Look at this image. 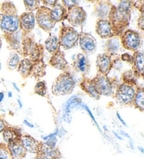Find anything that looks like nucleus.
<instances>
[{
  "label": "nucleus",
  "mask_w": 144,
  "mask_h": 159,
  "mask_svg": "<svg viewBox=\"0 0 144 159\" xmlns=\"http://www.w3.org/2000/svg\"><path fill=\"white\" fill-rule=\"evenodd\" d=\"M2 69V65H1V62H0V70Z\"/></svg>",
  "instance_id": "nucleus-46"
},
{
  "label": "nucleus",
  "mask_w": 144,
  "mask_h": 159,
  "mask_svg": "<svg viewBox=\"0 0 144 159\" xmlns=\"http://www.w3.org/2000/svg\"><path fill=\"white\" fill-rule=\"evenodd\" d=\"M35 159H44V158L43 157H41V156L37 155V157L35 158Z\"/></svg>",
  "instance_id": "nucleus-44"
},
{
  "label": "nucleus",
  "mask_w": 144,
  "mask_h": 159,
  "mask_svg": "<svg viewBox=\"0 0 144 159\" xmlns=\"http://www.w3.org/2000/svg\"><path fill=\"white\" fill-rule=\"evenodd\" d=\"M0 29L4 34L13 33L19 29L17 9L11 2H5L0 5Z\"/></svg>",
  "instance_id": "nucleus-1"
},
{
  "label": "nucleus",
  "mask_w": 144,
  "mask_h": 159,
  "mask_svg": "<svg viewBox=\"0 0 144 159\" xmlns=\"http://www.w3.org/2000/svg\"><path fill=\"white\" fill-rule=\"evenodd\" d=\"M79 86L82 90H84L91 98L95 100H99L101 98V95L98 93L91 79L84 77L81 83H80Z\"/></svg>",
  "instance_id": "nucleus-22"
},
{
  "label": "nucleus",
  "mask_w": 144,
  "mask_h": 159,
  "mask_svg": "<svg viewBox=\"0 0 144 159\" xmlns=\"http://www.w3.org/2000/svg\"><path fill=\"white\" fill-rule=\"evenodd\" d=\"M44 47L49 53L53 55L57 51L60 50V46L59 43V38L56 35L49 33V36L44 42Z\"/></svg>",
  "instance_id": "nucleus-26"
},
{
  "label": "nucleus",
  "mask_w": 144,
  "mask_h": 159,
  "mask_svg": "<svg viewBox=\"0 0 144 159\" xmlns=\"http://www.w3.org/2000/svg\"><path fill=\"white\" fill-rule=\"evenodd\" d=\"M120 58H121V60H122L123 61L127 62L130 65H132V64H133V56L132 55H130L129 53H125L122 55H121Z\"/></svg>",
  "instance_id": "nucleus-36"
},
{
  "label": "nucleus",
  "mask_w": 144,
  "mask_h": 159,
  "mask_svg": "<svg viewBox=\"0 0 144 159\" xmlns=\"http://www.w3.org/2000/svg\"><path fill=\"white\" fill-rule=\"evenodd\" d=\"M19 28L23 33H31L35 25V16L32 12H25L19 16Z\"/></svg>",
  "instance_id": "nucleus-13"
},
{
  "label": "nucleus",
  "mask_w": 144,
  "mask_h": 159,
  "mask_svg": "<svg viewBox=\"0 0 144 159\" xmlns=\"http://www.w3.org/2000/svg\"><path fill=\"white\" fill-rule=\"evenodd\" d=\"M87 19V13L83 8L77 6L67 10L66 20L72 26H79L84 23Z\"/></svg>",
  "instance_id": "nucleus-10"
},
{
  "label": "nucleus",
  "mask_w": 144,
  "mask_h": 159,
  "mask_svg": "<svg viewBox=\"0 0 144 159\" xmlns=\"http://www.w3.org/2000/svg\"><path fill=\"white\" fill-rule=\"evenodd\" d=\"M59 46L65 50L73 48L77 44L79 33L74 27L63 25L60 27L59 36Z\"/></svg>",
  "instance_id": "nucleus-7"
},
{
  "label": "nucleus",
  "mask_w": 144,
  "mask_h": 159,
  "mask_svg": "<svg viewBox=\"0 0 144 159\" xmlns=\"http://www.w3.org/2000/svg\"><path fill=\"white\" fill-rule=\"evenodd\" d=\"M24 123H26V124H27V125L29 126V127H30V128H33V125H32V124H30V123H29L27 121V120H24Z\"/></svg>",
  "instance_id": "nucleus-43"
},
{
  "label": "nucleus",
  "mask_w": 144,
  "mask_h": 159,
  "mask_svg": "<svg viewBox=\"0 0 144 159\" xmlns=\"http://www.w3.org/2000/svg\"><path fill=\"white\" fill-rule=\"evenodd\" d=\"M20 62V56L17 53H12L7 60V68L12 71L17 69Z\"/></svg>",
  "instance_id": "nucleus-30"
},
{
  "label": "nucleus",
  "mask_w": 144,
  "mask_h": 159,
  "mask_svg": "<svg viewBox=\"0 0 144 159\" xmlns=\"http://www.w3.org/2000/svg\"><path fill=\"white\" fill-rule=\"evenodd\" d=\"M144 2L143 1H134V7L139 11L141 13H144Z\"/></svg>",
  "instance_id": "nucleus-37"
},
{
  "label": "nucleus",
  "mask_w": 144,
  "mask_h": 159,
  "mask_svg": "<svg viewBox=\"0 0 144 159\" xmlns=\"http://www.w3.org/2000/svg\"><path fill=\"white\" fill-rule=\"evenodd\" d=\"M4 98V93L3 92H0V102H2V100Z\"/></svg>",
  "instance_id": "nucleus-41"
},
{
  "label": "nucleus",
  "mask_w": 144,
  "mask_h": 159,
  "mask_svg": "<svg viewBox=\"0 0 144 159\" xmlns=\"http://www.w3.org/2000/svg\"><path fill=\"white\" fill-rule=\"evenodd\" d=\"M8 126L7 123L5 121L4 119H2L0 118V133H2L4 130Z\"/></svg>",
  "instance_id": "nucleus-40"
},
{
  "label": "nucleus",
  "mask_w": 144,
  "mask_h": 159,
  "mask_svg": "<svg viewBox=\"0 0 144 159\" xmlns=\"http://www.w3.org/2000/svg\"><path fill=\"white\" fill-rule=\"evenodd\" d=\"M0 159H12L7 144L0 143Z\"/></svg>",
  "instance_id": "nucleus-34"
},
{
  "label": "nucleus",
  "mask_w": 144,
  "mask_h": 159,
  "mask_svg": "<svg viewBox=\"0 0 144 159\" xmlns=\"http://www.w3.org/2000/svg\"><path fill=\"white\" fill-rule=\"evenodd\" d=\"M41 2H42L43 4L44 5V7L53 8L55 6V4L57 3L58 1H56V0H43V1H41Z\"/></svg>",
  "instance_id": "nucleus-39"
},
{
  "label": "nucleus",
  "mask_w": 144,
  "mask_h": 159,
  "mask_svg": "<svg viewBox=\"0 0 144 159\" xmlns=\"http://www.w3.org/2000/svg\"><path fill=\"white\" fill-rule=\"evenodd\" d=\"M121 44L124 49L134 53L139 50L141 44V35L138 32L127 30L120 37Z\"/></svg>",
  "instance_id": "nucleus-8"
},
{
  "label": "nucleus",
  "mask_w": 144,
  "mask_h": 159,
  "mask_svg": "<svg viewBox=\"0 0 144 159\" xmlns=\"http://www.w3.org/2000/svg\"><path fill=\"white\" fill-rule=\"evenodd\" d=\"M23 3L26 10L28 11V12H32L35 10H37L40 7V1L39 0H25Z\"/></svg>",
  "instance_id": "nucleus-33"
},
{
  "label": "nucleus",
  "mask_w": 144,
  "mask_h": 159,
  "mask_svg": "<svg viewBox=\"0 0 144 159\" xmlns=\"http://www.w3.org/2000/svg\"><path fill=\"white\" fill-rule=\"evenodd\" d=\"M7 144L12 159H23L26 156V151L22 144L21 138Z\"/></svg>",
  "instance_id": "nucleus-19"
},
{
  "label": "nucleus",
  "mask_w": 144,
  "mask_h": 159,
  "mask_svg": "<svg viewBox=\"0 0 144 159\" xmlns=\"http://www.w3.org/2000/svg\"><path fill=\"white\" fill-rule=\"evenodd\" d=\"M99 95L114 98L116 89L118 86L116 78H110L106 75L97 73L94 79H91Z\"/></svg>",
  "instance_id": "nucleus-4"
},
{
  "label": "nucleus",
  "mask_w": 144,
  "mask_h": 159,
  "mask_svg": "<svg viewBox=\"0 0 144 159\" xmlns=\"http://www.w3.org/2000/svg\"><path fill=\"white\" fill-rule=\"evenodd\" d=\"M132 11V9L124 8L120 5L113 6L108 16V20L115 37H120L129 27Z\"/></svg>",
  "instance_id": "nucleus-2"
},
{
  "label": "nucleus",
  "mask_w": 144,
  "mask_h": 159,
  "mask_svg": "<svg viewBox=\"0 0 144 159\" xmlns=\"http://www.w3.org/2000/svg\"><path fill=\"white\" fill-rule=\"evenodd\" d=\"M63 6L66 9L68 10L72 9L74 7L79 6V2L78 1H73V0H63L62 1Z\"/></svg>",
  "instance_id": "nucleus-35"
},
{
  "label": "nucleus",
  "mask_w": 144,
  "mask_h": 159,
  "mask_svg": "<svg viewBox=\"0 0 144 159\" xmlns=\"http://www.w3.org/2000/svg\"><path fill=\"white\" fill-rule=\"evenodd\" d=\"M121 42L120 37H113L108 40L106 45V53L110 56H116L120 51Z\"/></svg>",
  "instance_id": "nucleus-25"
},
{
  "label": "nucleus",
  "mask_w": 144,
  "mask_h": 159,
  "mask_svg": "<svg viewBox=\"0 0 144 159\" xmlns=\"http://www.w3.org/2000/svg\"><path fill=\"white\" fill-rule=\"evenodd\" d=\"M133 105L141 111L144 110V90L143 87L138 86L136 92Z\"/></svg>",
  "instance_id": "nucleus-29"
},
{
  "label": "nucleus",
  "mask_w": 144,
  "mask_h": 159,
  "mask_svg": "<svg viewBox=\"0 0 144 159\" xmlns=\"http://www.w3.org/2000/svg\"><path fill=\"white\" fill-rule=\"evenodd\" d=\"M46 75V65L43 60L32 62L30 76H33L36 80H39Z\"/></svg>",
  "instance_id": "nucleus-24"
},
{
  "label": "nucleus",
  "mask_w": 144,
  "mask_h": 159,
  "mask_svg": "<svg viewBox=\"0 0 144 159\" xmlns=\"http://www.w3.org/2000/svg\"><path fill=\"white\" fill-rule=\"evenodd\" d=\"M2 135H3V139L4 142L7 144L21 138V134L20 131L15 128L9 127V126H7L4 130L3 132H2Z\"/></svg>",
  "instance_id": "nucleus-27"
},
{
  "label": "nucleus",
  "mask_w": 144,
  "mask_h": 159,
  "mask_svg": "<svg viewBox=\"0 0 144 159\" xmlns=\"http://www.w3.org/2000/svg\"><path fill=\"white\" fill-rule=\"evenodd\" d=\"M113 4L109 1H97L94 4V13L98 19L108 20V16Z\"/></svg>",
  "instance_id": "nucleus-15"
},
{
  "label": "nucleus",
  "mask_w": 144,
  "mask_h": 159,
  "mask_svg": "<svg viewBox=\"0 0 144 159\" xmlns=\"http://www.w3.org/2000/svg\"><path fill=\"white\" fill-rule=\"evenodd\" d=\"M73 69L83 76L87 75L90 70V63L87 57L84 53H78L73 62Z\"/></svg>",
  "instance_id": "nucleus-16"
},
{
  "label": "nucleus",
  "mask_w": 144,
  "mask_h": 159,
  "mask_svg": "<svg viewBox=\"0 0 144 159\" xmlns=\"http://www.w3.org/2000/svg\"><path fill=\"white\" fill-rule=\"evenodd\" d=\"M133 56L132 70L137 78H143V53L141 51H136Z\"/></svg>",
  "instance_id": "nucleus-21"
},
{
  "label": "nucleus",
  "mask_w": 144,
  "mask_h": 159,
  "mask_svg": "<svg viewBox=\"0 0 144 159\" xmlns=\"http://www.w3.org/2000/svg\"><path fill=\"white\" fill-rule=\"evenodd\" d=\"M35 20L38 26L46 32L50 33L56 23L51 19V9L44 6L39 7L35 15Z\"/></svg>",
  "instance_id": "nucleus-9"
},
{
  "label": "nucleus",
  "mask_w": 144,
  "mask_h": 159,
  "mask_svg": "<svg viewBox=\"0 0 144 159\" xmlns=\"http://www.w3.org/2000/svg\"><path fill=\"white\" fill-rule=\"evenodd\" d=\"M66 16H67V9L61 4H59L57 2L51 9V19L55 23L65 20Z\"/></svg>",
  "instance_id": "nucleus-23"
},
{
  "label": "nucleus",
  "mask_w": 144,
  "mask_h": 159,
  "mask_svg": "<svg viewBox=\"0 0 144 159\" xmlns=\"http://www.w3.org/2000/svg\"><path fill=\"white\" fill-rule=\"evenodd\" d=\"M122 79L123 83L132 84V85H138L137 84V77L135 75L134 72L132 70H127L124 72L122 75Z\"/></svg>",
  "instance_id": "nucleus-31"
},
{
  "label": "nucleus",
  "mask_w": 144,
  "mask_h": 159,
  "mask_svg": "<svg viewBox=\"0 0 144 159\" xmlns=\"http://www.w3.org/2000/svg\"><path fill=\"white\" fill-rule=\"evenodd\" d=\"M2 40L0 39V51H1V48H2Z\"/></svg>",
  "instance_id": "nucleus-45"
},
{
  "label": "nucleus",
  "mask_w": 144,
  "mask_h": 159,
  "mask_svg": "<svg viewBox=\"0 0 144 159\" xmlns=\"http://www.w3.org/2000/svg\"><path fill=\"white\" fill-rule=\"evenodd\" d=\"M34 93L41 97H46L47 95V89L45 81H38L34 87Z\"/></svg>",
  "instance_id": "nucleus-32"
},
{
  "label": "nucleus",
  "mask_w": 144,
  "mask_h": 159,
  "mask_svg": "<svg viewBox=\"0 0 144 159\" xmlns=\"http://www.w3.org/2000/svg\"><path fill=\"white\" fill-rule=\"evenodd\" d=\"M21 141L26 152L32 153H37L39 152L41 143H42V142L36 140L35 138H33L32 137L29 135H21Z\"/></svg>",
  "instance_id": "nucleus-20"
},
{
  "label": "nucleus",
  "mask_w": 144,
  "mask_h": 159,
  "mask_svg": "<svg viewBox=\"0 0 144 159\" xmlns=\"http://www.w3.org/2000/svg\"><path fill=\"white\" fill-rule=\"evenodd\" d=\"M22 56L32 62L43 60L44 48L43 45L36 42L31 33H23L21 38Z\"/></svg>",
  "instance_id": "nucleus-3"
},
{
  "label": "nucleus",
  "mask_w": 144,
  "mask_h": 159,
  "mask_svg": "<svg viewBox=\"0 0 144 159\" xmlns=\"http://www.w3.org/2000/svg\"><path fill=\"white\" fill-rule=\"evenodd\" d=\"M138 87V85L128 84L123 82L119 84L114 96L116 102L122 106H132Z\"/></svg>",
  "instance_id": "nucleus-6"
},
{
  "label": "nucleus",
  "mask_w": 144,
  "mask_h": 159,
  "mask_svg": "<svg viewBox=\"0 0 144 159\" xmlns=\"http://www.w3.org/2000/svg\"><path fill=\"white\" fill-rule=\"evenodd\" d=\"M113 56H110L106 53L99 54L96 57V68L98 74L108 75L113 67L116 59H113Z\"/></svg>",
  "instance_id": "nucleus-11"
},
{
  "label": "nucleus",
  "mask_w": 144,
  "mask_h": 159,
  "mask_svg": "<svg viewBox=\"0 0 144 159\" xmlns=\"http://www.w3.org/2000/svg\"><path fill=\"white\" fill-rule=\"evenodd\" d=\"M96 32L101 39H110L115 37L108 20L98 19L96 24Z\"/></svg>",
  "instance_id": "nucleus-14"
},
{
  "label": "nucleus",
  "mask_w": 144,
  "mask_h": 159,
  "mask_svg": "<svg viewBox=\"0 0 144 159\" xmlns=\"http://www.w3.org/2000/svg\"><path fill=\"white\" fill-rule=\"evenodd\" d=\"M75 82L69 72H63L58 76L52 85L51 91L54 95H67L73 93Z\"/></svg>",
  "instance_id": "nucleus-5"
},
{
  "label": "nucleus",
  "mask_w": 144,
  "mask_h": 159,
  "mask_svg": "<svg viewBox=\"0 0 144 159\" xmlns=\"http://www.w3.org/2000/svg\"><path fill=\"white\" fill-rule=\"evenodd\" d=\"M32 68V62L28 59H23L19 63L17 70L23 79H26L30 76Z\"/></svg>",
  "instance_id": "nucleus-28"
},
{
  "label": "nucleus",
  "mask_w": 144,
  "mask_h": 159,
  "mask_svg": "<svg viewBox=\"0 0 144 159\" xmlns=\"http://www.w3.org/2000/svg\"><path fill=\"white\" fill-rule=\"evenodd\" d=\"M117 115H118V119H120V121H121L122 123H123V124H124V125H126V123H125V122H124V120H123V119H122V118L120 117V114H119V113H118H118H117Z\"/></svg>",
  "instance_id": "nucleus-42"
},
{
  "label": "nucleus",
  "mask_w": 144,
  "mask_h": 159,
  "mask_svg": "<svg viewBox=\"0 0 144 159\" xmlns=\"http://www.w3.org/2000/svg\"><path fill=\"white\" fill-rule=\"evenodd\" d=\"M79 43L84 54L92 53L96 49V39L87 32H82L79 33Z\"/></svg>",
  "instance_id": "nucleus-12"
},
{
  "label": "nucleus",
  "mask_w": 144,
  "mask_h": 159,
  "mask_svg": "<svg viewBox=\"0 0 144 159\" xmlns=\"http://www.w3.org/2000/svg\"><path fill=\"white\" fill-rule=\"evenodd\" d=\"M4 37L6 39L7 42L9 44V47L12 50H14L17 52L18 54L22 55V48H21V38L22 32L17 31L13 33L4 34Z\"/></svg>",
  "instance_id": "nucleus-18"
},
{
  "label": "nucleus",
  "mask_w": 144,
  "mask_h": 159,
  "mask_svg": "<svg viewBox=\"0 0 144 159\" xmlns=\"http://www.w3.org/2000/svg\"><path fill=\"white\" fill-rule=\"evenodd\" d=\"M49 63L52 67L64 72H67V70L69 69V65L67 60H65V54L60 50L52 55Z\"/></svg>",
  "instance_id": "nucleus-17"
},
{
  "label": "nucleus",
  "mask_w": 144,
  "mask_h": 159,
  "mask_svg": "<svg viewBox=\"0 0 144 159\" xmlns=\"http://www.w3.org/2000/svg\"><path fill=\"white\" fill-rule=\"evenodd\" d=\"M137 25L141 31H143L144 29V13H141V15L138 18Z\"/></svg>",
  "instance_id": "nucleus-38"
}]
</instances>
